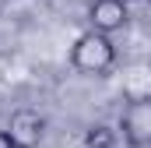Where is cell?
Listing matches in <instances>:
<instances>
[{
  "instance_id": "cell-1",
  "label": "cell",
  "mask_w": 151,
  "mask_h": 148,
  "mask_svg": "<svg viewBox=\"0 0 151 148\" xmlns=\"http://www.w3.org/2000/svg\"><path fill=\"white\" fill-rule=\"evenodd\" d=\"M70 64H74V71L99 78V74H106L116 64V46L109 42L106 32H95V28H91V32H84V36L74 42V49H70Z\"/></svg>"
},
{
  "instance_id": "cell-2",
  "label": "cell",
  "mask_w": 151,
  "mask_h": 148,
  "mask_svg": "<svg viewBox=\"0 0 151 148\" xmlns=\"http://www.w3.org/2000/svg\"><path fill=\"white\" fill-rule=\"evenodd\" d=\"M119 127H123L127 145H134V148L151 145V99H130V106L123 110Z\"/></svg>"
},
{
  "instance_id": "cell-3",
  "label": "cell",
  "mask_w": 151,
  "mask_h": 148,
  "mask_svg": "<svg viewBox=\"0 0 151 148\" xmlns=\"http://www.w3.org/2000/svg\"><path fill=\"white\" fill-rule=\"evenodd\" d=\"M7 134L18 148H39L42 134H46V120L39 116L35 110H18L7 123Z\"/></svg>"
},
{
  "instance_id": "cell-4",
  "label": "cell",
  "mask_w": 151,
  "mask_h": 148,
  "mask_svg": "<svg viewBox=\"0 0 151 148\" xmlns=\"http://www.w3.org/2000/svg\"><path fill=\"white\" fill-rule=\"evenodd\" d=\"M127 0H91V7H88V21H91V28L95 32H116V28H123L127 25Z\"/></svg>"
},
{
  "instance_id": "cell-5",
  "label": "cell",
  "mask_w": 151,
  "mask_h": 148,
  "mask_svg": "<svg viewBox=\"0 0 151 148\" xmlns=\"http://www.w3.org/2000/svg\"><path fill=\"white\" fill-rule=\"evenodd\" d=\"M84 148H116V134L109 127L95 123V127L88 131V138H84Z\"/></svg>"
},
{
  "instance_id": "cell-6",
  "label": "cell",
  "mask_w": 151,
  "mask_h": 148,
  "mask_svg": "<svg viewBox=\"0 0 151 148\" xmlns=\"http://www.w3.org/2000/svg\"><path fill=\"white\" fill-rule=\"evenodd\" d=\"M0 148H18L14 141H11V134H7V131H0Z\"/></svg>"
}]
</instances>
